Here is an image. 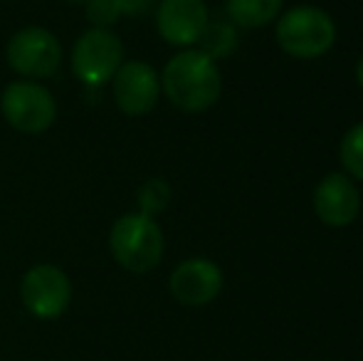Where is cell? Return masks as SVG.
Wrapping results in <instances>:
<instances>
[{
    "mask_svg": "<svg viewBox=\"0 0 363 361\" xmlns=\"http://www.w3.org/2000/svg\"><path fill=\"white\" fill-rule=\"evenodd\" d=\"M161 91L186 114L208 111L223 94V74L213 57L201 50H181L161 72Z\"/></svg>",
    "mask_w": 363,
    "mask_h": 361,
    "instance_id": "obj_1",
    "label": "cell"
},
{
    "mask_svg": "<svg viewBox=\"0 0 363 361\" xmlns=\"http://www.w3.org/2000/svg\"><path fill=\"white\" fill-rule=\"evenodd\" d=\"M274 38L284 55L294 60H319L334 48L336 23L324 8L294 5L274 20Z\"/></svg>",
    "mask_w": 363,
    "mask_h": 361,
    "instance_id": "obj_2",
    "label": "cell"
},
{
    "mask_svg": "<svg viewBox=\"0 0 363 361\" xmlns=\"http://www.w3.org/2000/svg\"><path fill=\"white\" fill-rule=\"evenodd\" d=\"M109 250L116 265H121L126 272L146 274L161 265L166 238L156 218H148L144 213H126L111 226Z\"/></svg>",
    "mask_w": 363,
    "mask_h": 361,
    "instance_id": "obj_3",
    "label": "cell"
},
{
    "mask_svg": "<svg viewBox=\"0 0 363 361\" xmlns=\"http://www.w3.org/2000/svg\"><path fill=\"white\" fill-rule=\"evenodd\" d=\"M72 72L89 87H104L124 65V43L109 28H89L72 48Z\"/></svg>",
    "mask_w": 363,
    "mask_h": 361,
    "instance_id": "obj_4",
    "label": "cell"
},
{
    "mask_svg": "<svg viewBox=\"0 0 363 361\" xmlns=\"http://www.w3.org/2000/svg\"><path fill=\"white\" fill-rule=\"evenodd\" d=\"M5 57L13 72H18L25 79H50L57 74L62 65V43L57 35L50 33L48 28L30 25L23 28L8 40Z\"/></svg>",
    "mask_w": 363,
    "mask_h": 361,
    "instance_id": "obj_5",
    "label": "cell"
},
{
    "mask_svg": "<svg viewBox=\"0 0 363 361\" xmlns=\"http://www.w3.org/2000/svg\"><path fill=\"white\" fill-rule=\"evenodd\" d=\"M0 111L15 131L43 134L57 119V101L40 82L18 79L10 82L0 96Z\"/></svg>",
    "mask_w": 363,
    "mask_h": 361,
    "instance_id": "obj_6",
    "label": "cell"
},
{
    "mask_svg": "<svg viewBox=\"0 0 363 361\" xmlns=\"http://www.w3.org/2000/svg\"><path fill=\"white\" fill-rule=\"evenodd\" d=\"M20 299L38 319H57L72 302V282L57 265H35L20 282Z\"/></svg>",
    "mask_w": 363,
    "mask_h": 361,
    "instance_id": "obj_7",
    "label": "cell"
},
{
    "mask_svg": "<svg viewBox=\"0 0 363 361\" xmlns=\"http://www.w3.org/2000/svg\"><path fill=\"white\" fill-rule=\"evenodd\" d=\"M211 13L206 0H158L156 30L173 48H193L203 38Z\"/></svg>",
    "mask_w": 363,
    "mask_h": 361,
    "instance_id": "obj_8",
    "label": "cell"
},
{
    "mask_svg": "<svg viewBox=\"0 0 363 361\" xmlns=\"http://www.w3.org/2000/svg\"><path fill=\"white\" fill-rule=\"evenodd\" d=\"M114 101L126 116H144L158 104L161 74L141 60H129L111 79Z\"/></svg>",
    "mask_w": 363,
    "mask_h": 361,
    "instance_id": "obj_9",
    "label": "cell"
},
{
    "mask_svg": "<svg viewBox=\"0 0 363 361\" xmlns=\"http://www.w3.org/2000/svg\"><path fill=\"white\" fill-rule=\"evenodd\" d=\"M314 213L324 226L346 228L361 213V191L344 171H331L314 188Z\"/></svg>",
    "mask_w": 363,
    "mask_h": 361,
    "instance_id": "obj_10",
    "label": "cell"
},
{
    "mask_svg": "<svg viewBox=\"0 0 363 361\" xmlns=\"http://www.w3.org/2000/svg\"><path fill=\"white\" fill-rule=\"evenodd\" d=\"M168 289L183 307H206L223 289V270L208 257H188L171 272Z\"/></svg>",
    "mask_w": 363,
    "mask_h": 361,
    "instance_id": "obj_11",
    "label": "cell"
},
{
    "mask_svg": "<svg viewBox=\"0 0 363 361\" xmlns=\"http://www.w3.org/2000/svg\"><path fill=\"white\" fill-rule=\"evenodd\" d=\"M284 0H225V13L235 28L259 30L282 15Z\"/></svg>",
    "mask_w": 363,
    "mask_h": 361,
    "instance_id": "obj_12",
    "label": "cell"
},
{
    "mask_svg": "<svg viewBox=\"0 0 363 361\" xmlns=\"http://www.w3.org/2000/svg\"><path fill=\"white\" fill-rule=\"evenodd\" d=\"M201 52L213 57L218 62L220 57H228L235 48H238V33H235L233 23H208L203 38L198 40Z\"/></svg>",
    "mask_w": 363,
    "mask_h": 361,
    "instance_id": "obj_13",
    "label": "cell"
},
{
    "mask_svg": "<svg viewBox=\"0 0 363 361\" xmlns=\"http://www.w3.org/2000/svg\"><path fill=\"white\" fill-rule=\"evenodd\" d=\"M339 159L344 166V174L363 183V121L354 124L344 134L339 144Z\"/></svg>",
    "mask_w": 363,
    "mask_h": 361,
    "instance_id": "obj_14",
    "label": "cell"
},
{
    "mask_svg": "<svg viewBox=\"0 0 363 361\" xmlns=\"http://www.w3.org/2000/svg\"><path fill=\"white\" fill-rule=\"evenodd\" d=\"M168 203H171V186L163 179H148L139 188V213H144V216H158L166 211Z\"/></svg>",
    "mask_w": 363,
    "mask_h": 361,
    "instance_id": "obj_15",
    "label": "cell"
},
{
    "mask_svg": "<svg viewBox=\"0 0 363 361\" xmlns=\"http://www.w3.org/2000/svg\"><path fill=\"white\" fill-rule=\"evenodd\" d=\"M84 13L86 20L91 23V28H111L121 18L114 0H86Z\"/></svg>",
    "mask_w": 363,
    "mask_h": 361,
    "instance_id": "obj_16",
    "label": "cell"
},
{
    "mask_svg": "<svg viewBox=\"0 0 363 361\" xmlns=\"http://www.w3.org/2000/svg\"><path fill=\"white\" fill-rule=\"evenodd\" d=\"M116 8L121 15H129V18H144L158 5V0H114Z\"/></svg>",
    "mask_w": 363,
    "mask_h": 361,
    "instance_id": "obj_17",
    "label": "cell"
},
{
    "mask_svg": "<svg viewBox=\"0 0 363 361\" xmlns=\"http://www.w3.org/2000/svg\"><path fill=\"white\" fill-rule=\"evenodd\" d=\"M356 82H359V87L363 89V57L356 62Z\"/></svg>",
    "mask_w": 363,
    "mask_h": 361,
    "instance_id": "obj_18",
    "label": "cell"
},
{
    "mask_svg": "<svg viewBox=\"0 0 363 361\" xmlns=\"http://www.w3.org/2000/svg\"><path fill=\"white\" fill-rule=\"evenodd\" d=\"M67 3H74V5H84L86 0H67Z\"/></svg>",
    "mask_w": 363,
    "mask_h": 361,
    "instance_id": "obj_19",
    "label": "cell"
}]
</instances>
